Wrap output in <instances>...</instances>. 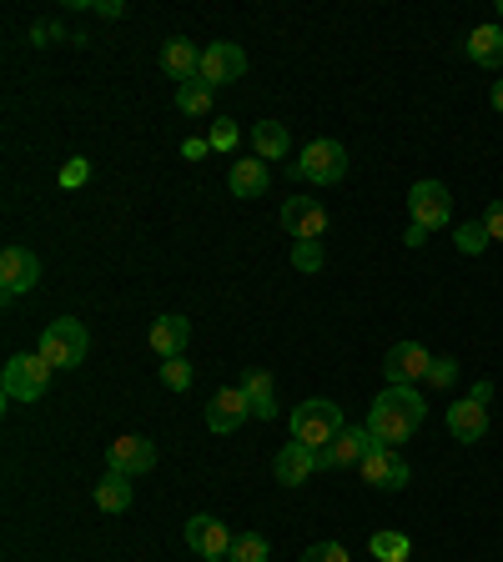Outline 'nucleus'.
Here are the masks:
<instances>
[{
	"mask_svg": "<svg viewBox=\"0 0 503 562\" xmlns=\"http://www.w3.org/2000/svg\"><path fill=\"white\" fill-rule=\"evenodd\" d=\"M499 15H503V0H499Z\"/></svg>",
	"mask_w": 503,
	"mask_h": 562,
	"instance_id": "a19ab883",
	"label": "nucleus"
},
{
	"mask_svg": "<svg viewBox=\"0 0 503 562\" xmlns=\"http://www.w3.org/2000/svg\"><path fill=\"white\" fill-rule=\"evenodd\" d=\"M272 558V542L262 533H237L232 537V562H267Z\"/></svg>",
	"mask_w": 503,
	"mask_h": 562,
	"instance_id": "bb28decb",
	"label": "nucleus"
},
{
	"mask_svg": "<svg viewBox=\"0 0 503 562\" xmlns=\"http://www.w3.org/2000/svg\"><path fill=\"white\" fill-rule=\"evenodd\" d=\"M358 477L368 487H378V492H403V487L413 483L408 462L397 458V447H378V452H368V458L358 462Z\"/></svg>",
	"mask_w": 503,
	"mask_h": 562,
	"instance_id": "9d476101",
	"label": "nucleus"
},
{
	"mask_svg": "<svg viewBox=\"0 0 503 562\" xmlns=\"http://www.w3.org/2000/svg\"><path fill=\"white\" fill-rule=\"evenodd\" d=\"M30 40H36V46H56V40H61V26H56V21L51 26H36L30 30Z\"/></svg>",
	"mask_w": 503,
	"mask_h": 562,
	"instance_id": "e433bc0d",
	"label": "nucleus"
},
{
	"mask_svg": "<svg viewBox=\"0 0 503 562\" xmlns=\"http://www.w3.org/2000/svg\"><path fill=\"white\" fill-rule=\"evenodd\" d=\"M489 226L483 222H468V226H458V232H453V247L464 251V257H478V251H489Z\"/></svg>",
	"mask_w": 503,
	"mask_h": 562,
	"instance_id": "cd10ccee",
	"label": "nucleus"
},
{
	"mask_svg": "<svg viewBox=\"0 0 503 562\" xmlns=\"http://www.w3.org/2000/svg\"><path fill=\"white\" fill-rule=\"evenodd\" d=\"M242 392H247L252 417H262V422L278 417V387H272V372H262V366H252L247 377H242Z\"/></svg>",
	"mask_w": 503,
	"mask_h": 562,
	"instance_id": "412c9836",
	"label": "nucleus"
},
{
	"mask_svg": "<svg viewBox=\"0 0 503 562\" xmlns=\"http://www.w3.org/2000/svg\"><path fill=\"white\" fill-rule=\"evenodd\" d=\"M247 71V51L232 46V40H212V46H201V80L207 86H226V80H237Z\"/></svg>",
	"mask_w": 503,
	"mask_h": 562,
	"instance_id": "4468645a",
	"label": "nucleus"
},
{
	"mask_svg": "<svg viewBox=\"0 0 503 562\" xmlns=\"http://www.w3.org/2000/svg\"><path fill=\"white\" fill-rule=\"evenodd\" d=\"M278 222L292 241H322V232H328V207L312 197H287L278 211Z\"/></svg>",
	"mask_w": 503,
	"mask_h": 562,
	"instance_id": "6e6552de",
	"label": "nucleus"
},
{
	"mask_svg": "<svg viewBox=\"0 0 503 562\" xmlns=\"http://www.w3.org/2000/svg\"><path fill=\"white\" fill-rule=\"evenodd\" d=\"M372 558L378 562H408V552H413V542H408V533H393V527H383V533H372Z\"/></svg>",
	"mask_w": 503,
	"mask_h": 562,
	"instance_id": "a878e982",
	"label": "nucleus"
},
{
	"mask_svg": "<svg viewBox=\"0 0 503 562\" xmlns=\"http://www.w3.org/2000/svg\"><path fill=\"white\" fill-rule=\"evenodd\" d=\"M489 397H493V382H474V392L449 407V432L458 442L474 447L489 437Z\"/></svg>",
	"mask_w": 503,
	"mask_h": 562,
	"instance_id": "423d86ee",
	"label": "nucleus"
},
{
	"mask_svg": "<svg viewBox=\"0 0 503 562\" xmlns=\"http://www.w3.org/2000/svg\"><path fill=\"white\" fill-rule=\"evenodd\" d=\"M292 266L297 272H322V241H292Z\"/></svg>",
	"mask_w": 503,
	"mask_h": 562,
	"instance_id": "7c9ffc66",
	"label": "nucleus"
},
{
	"mask_svg": "<svg viewBox=\"0 0 503 562\" xmlns=\"http://www.w3.org/2000/svg\"><path fill=\"white\" fill-rule=\"evenodd\" d=\"M186 548L192 552H201V558L207 562H232V527L226 523H217L212 512H197V517H192V523H186Z\"/></svg>",
	"mask_w": 503,
	"mask_h": 562,
	"instance_id": "1a4fd4ad",
	"label": "nucleus"
},
{
	"mask_svg": "<svg viewBox=\"0 0 503 562\" xmlns=\"http://www.w3.org/2000/svg\"><path fill=\"white\" fill-rule=\"evenodd\" d=\"M40 287V262L30 247H5L0 251V297L15 301Z\"/></svg>",
	"mask_w": 503,
	"mask_h": 562,
	"instance_id": "0eeeda50",
	"label": "nucleus"
},
{
	"mask_svg": "<svg viewBox=\"0 0 503 562\" xmlns=\"http://www.w3.org/2000/svg\"><path fill=\"white\" fill-rule=\"evenodd\" d=\"M207 151H212V141H201V136H186V141H182V157H186V161L207 157Z\"/></svg>",
	"mask_w": 503,
	"mask_h": 562,
	"instance_id": "c9c22d12",
	"label": "nucleus"
},
{
	"mask_svg": "<svg viewBox=\"0 0 503 562\" xmlns=\"http://www.w3.org/2000/svg\"><path fill=\"white\" fill-rule=\"evenodd\" d=\"M428 366H433L428 347H418V341H397L393 352L383 357V377H388V387H418V382H428Z\"/></svg>",
	"mask_w": 503,
	"mask_h": 562,
	"instance_id": "ddd939ff",
	"label": "nucleus"
},
{
	"mask_svg": "<svg viewBox=\"0 0 503 562\" xmlns=\"http://www.w3.org/2000/svg\"><path fill=\"white\" fill-rule=\"evenodd\" d=\"M378 437H372L368 427H343L338 437H332L328 447H318V467H358L368 452H378Z\"/></svg>",
	"mask_w": 503,
	"mask_h": 562,
	"instance_id": "f8f14e48",
	"label": "nucleus"
},
{
	"mask_svg": "<svg viewBox=\"0 0 503 562\" xmlns=\"http://www.w3.org/2000/svg\"><path fill=\"white\" fill-rule=\"evenodd\" d=\"M424 412H428V402L418 397V387H388V392L372 397L368 422H363V427H368L383 447H397V442H408L413 432H418Z\"/></svg>",
	"mask_w": 503,
	"mask_h": 562,
	"instance_id": "f257e3e1",
	"label": "nucleus"
},
{
	"mask_svg": "<svg viewBox=\"0 0 503 562\" xmlns=\"http://www.w3.org/2000/svg\"><path fill=\"white\" fill-rule=\"evenodd\" d=\"M303 562H353V558H347L343 542H312V548L303 552Z\"/></svg>",
	"mask_w": 503,
	"mask_h": 562,
	"instance_id": "473e14b6",
	"label": "nucleus"
},
{
	"mask_svg": "<svg viewBox=\"0 0 503 562\" xmlns=\"http://www.w3.org/2000/svg\"><path fill=\"white\" fill-rule=\"evenodd\" d=\"M252 146H257L262 161H282L287 157V126H282V121H257V126H252Z\"/></svg>",
	"mask_w": 503,
	"mask_h": 562,
	"instance_id": "b1692460",
	"label": "nucleus"
},
{
	"mask_svg": "<svg viewBox=\"0 0 503 562\" xmlns=\"http://www.w3.org/2000/svg\"><path fill=\"white\" fill-rule=\"evenodd\" d=\"M207 141H212V151H222V157H232L237 151V141H242V132L232 126V121H212V132H207Z\"/></svg>",
	"mask_w": 503,
	"mask_h": 562,
	"instance_id": "c756f323",
	"label": "nucleus"
},
{
	"mask_svg": "<svg viewBox=\"0 0 503 562\" xmlns=\"http://www.w3.org/2000/svg\"><path fill=\"white\" fill-rule=\"evenodd\" d=\"M287 176H297V182H312V186H338L347 176V146L332 141V136H322V141H307L303 157L287 166Z\"/></svg>",
	"mask_w": 503,
	"mask_h": 562,
	"instance_id": "f03ea898",
	"label": "nucleus"
},
{
	"mask_svg": "<svg viewBox=\"0 0 503 562\" xmlns=\"http://www.w3.org/2000/svg\"><path fill=\"white\" fill-rule=\"evenodd\" d=\"M86 182H91V161L71 157L66 166H61V186H66V191H76V186H86Z\"/></svg>",
	"mask_w": 503,
	"mask_h": 562,
	"instance_id": "2f4dec72",
	"label": "nucleus"
},
{
	"mask_svg": "<svg viewBox=\"0 0 503 562\" xmlns=\"http://www.w3.org/2000/svg\"><path fill=\"white\" fill-rule=\"evenodd\" d=\"M493 111H503V80H493Z\"/></svg>",
	"mask_w": 503,
	"mask_h": 562,
	"instance_id": "ea45409f",
	"label": "nucleus"
},
{
	"mask_svg": "<svg viewBox=\"0 0 503 562\" xmlns=\"http://www.w3.org/2000/svg\"><path fill=\"white\" fill-rule=\"evenodd\" d=\"M192 377H197V372H192V362H186V357H172V362H161V382H167L172 392H186V387H192Z\"/></svg>",
	"mask_w": 503,
	"mask_h": 562,
	"instance_id": "c85d7f7f",
	"label": "nucleus"
},
{
	"mask_svg": "<svg viewBox=\"0 0 503 562\" xmlns=\"http://www.w3.org/2000/svg\"><path fill=\"white\" fill-rule=\"evenodd\" d=\"M408 211H413V222L424 226V232H438V226H449L453 222V197H449V186L443 182H418L408 191Z\"/></svg>",
	"mask_w": 503,
	"mask_h": 562,
	"instance_id": "9b49d317",
	"label": "nucleus"
},
{
	"mask_svg": "<svg viewBox=\"0 0 503 562\" xmlns=\"http://www.w3.org/2000/svg\"><path fill=\"white\" fill-rule=\"evenodd\" d=\"M96 508L111 512V517L132 508V477H126V472H107V477L96 483Z\"/></svg>",
	"mask_w": 503,
	"mask_h": 562,
	"instance_id": "5701e85b",
	"label": "nucleus"
},
{
	"mask_svg": "<svg viewBox=\"0 0 503 562\" xmlns=\"http://www.w3.org/2000/svg\"><path fill=\"white\" fill-rule=\"evenodd\" d=\"M51 377H56V366L40 352H15L11 362H5L0 392H5V402H40L46 387H51Z\"/></svg>",
	"mask_w": 503,
	"mask_h": 562,
	"instance_id": "7ed1b4c3",
	"label": "nucleus"
},
{
	"mask_svg": "<svg viewBox=\"0 0 503 562\" xmlns=\"http://www.w3.org/2000/svg\"><path fill=\"white\" fill-rule=\"evenodd\" d=\"M478 222L489 226V236H493V241H503V201H489V211H483Z\"/></svg>",
	"mask_w": 503,
	"mask_h": 562,
	"instance_id": "f704fd0d",
	"label": "nucleus"
},
{
	"mask_svg": "<svg viewBox=\"0 0 503 562\" xmlns=\"http://www.w3.org/2000/svg\"><path fill=\"white\" fill-rule=\"evenodd\" d=\"M96 15H107V21H116V15H126V5H121V0H96Z\"/></svg>",
	"mask_w": 503,
	"mask_h": 562,
	"instance_id": "4c0bfd02",
	"label": "nucleus"
},
{
	"mask_svg": "<svg viewBox=\"0 0 503 562\" xmlns=\"http://www.w3.org/2000/svg\"><path fill=\"white\" fill-rule=\"evenodd\" d=\"M464 51H468L474 66L499 71L503 66V26H499V21H493V26H474V36L464 40Z\"/></svg>",
	"mask_w": 503,
	"mask_h": 562,
	"instance_id": "4be33fe9",
	"label": "nucleus"
},
{
	"mask_svg": "<svg viewBox=\"0 0 503 562\" xmlns=\"http://www.w3.org/2000/svg\"><path fill=\"white\" fill-rule=\"evenodd\" d=\"M161 71H167L176 86H186V80L201 76V51L186 36H172L167 46H161Z\"/></svg>",
	"mask_w": 503,
	"mask_h": 562,
	"instance_id": "aec40b11",
	"label": "nucleus"
},
{
	"mask_svg": "<svg viewBox=\"0 0 503 562\" xmlns=\"http://www.w3.org/2000/svg\"><path fill=\"white\" fill-rule=\"evenodd\" d=\"M312 472H318V447H307V442H287L278 458H272V477H278L282 487H303Z\"/></svg>",
	"mask_w": 503,
	"mask_h": 562,
	"instance_id": "dca6fc26",
	"label": "nucleus"
},
{
	"mask_svg": "<svg viewBox=\"0 0 503 562\" xmlns=\"http://www.w3.org/2000/svg\"><path fill=\"white\" fill-rule=\"evenodd\" d=\"M252 417V407H247V392H242V387H226V392H217L212 402H207V427L212 432H237L242 422Z\"/></svg>",
	"mask_w": 503,
	"mask_h": 562,
	"instance_id": "a211bd4d",
	"label": "nucleus"
},
{
	"mask_svg": "<svg viewBox=\"0 0 503 562\" xmlns=\"http://www.w3.org/2000/svg\"><path fill=\"white\" fill-rule=\"evenodd\" d=\"M157 467V442L151 437H116L107 447V472H126V477H142V472Z\"/></svg>",
	"mask_w": 503,
	"mask_h": 562,
	"instance_id": "2eb2a0df",
	"label": "nucleus"
},
{
	"mask_svg": "<svg viewBox=\"0 0 503 562\" xmlns=\"http://www.w3.org/2000/svg\"><path fill=\"white\" fill-rule=\"evenodd\" d=\"M212 101H217V91L201 76L186 80V86H176V105H182V116H212Z\"/></svg>",
	"mask_w": 503,
	"mask_h": 562,
	"instance_id": "393cba45",
	"label": "nucleus"
},
{
	"mask_svg": "<svg viewBox=\"0 0 503 562\" xmlns=\"http://www.w3.org/2000/svg\"><path fill=\"white\" fill-rule=\"evenodd\" d=\"M186 341H192V322L182 312H167L151 322V352L161 362H172V357H186Z\"/></svg>",
	"mask_w": 503,
	"mask_h": 562,
	"instance_id": "f3484780",
	"label": "nucleus"
},
{
	"mask_svg": "<svg viewBox=\"0 0 503 562\" xmlns=\"http://www.w3.org/2000/svg\"><path fill=\"white\" fill-rule=\"evenodd\" d=\"M46 362L56 366V372H66V366H81L86 362V352H91V337H86V327H81L76 316H56L51 327L40 332V347H36Z\"/></svg>",
	"mask_w": 503,
	"mask_h": 562,
	"instance_id": "20e7f679",
	"label": "nucleus"
},
{
	"mask_svg": "<svg viewBox=\"0 0 503 562\" xmlns=\"http://www.w3.org/2000/svg\"><path fill=\"white\" fill-rule=\"evenodd\" d=\"M428 236H433V232H424V226L413 222V226H408V232H403V247H424Z\"/></svg>",
	"mask_w": 503,
	"mask_h": 562,
	"instance_id": "58836bf2",
	"label": "nucleus"
},
{
	"mask_svg": "<svg viewBox=\"0 0 503 562\" xmlns=\"http://www.w3.org/2000/svg\"><path fill=\"white\" fill-rule=\"evenodd\" d=\"M226 186H232V197L257 201V197H267V186H272V171H267L262 157H242V161H232V176H226Z\"/></svg>",
	"mask_w": 503,
	"mask_h": 562,
	"instance_id": "6ab92c4d",
	"label": "nucleus"
},
{
	"mask_svg": "<svg viewBox=\"0 0 503 562\" xmlns=\"http://www.w3.org/2000/svg\"><path fill=\"white\" fill-rule=\"evenodd\" d=\"M338 432H343V407L328 402V397H312V402H303L292 412V442L328 447Z\"/></svg>",
	"mask_w": 503,
	"mask_h": 562,
	"instance_id": "39448f33",
	"label": "nucleus"
},
{
	"mask_svg": "<svg viewBox=\"0 0 503 562\" xmlns=\"http://www.w3.org/2000/svg\"><path fill=\"white\" fill-rule=\"evenodd\" d=\"M428 382H433V387H453V382H458V362H453V357H433Z\"/></svg>",
	"mask_w": 503,
	"mask_h": 562,
	"instance_id": "72a5a7b5",
	"label": "nucleus"
}]
</instances>
